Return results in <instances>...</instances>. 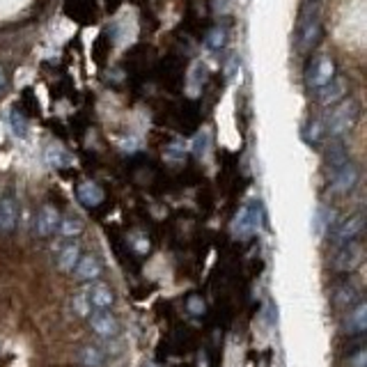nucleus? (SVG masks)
<instances>
[{"label":"nucleus","mask_w":367,"mask_h":367,"mask_svg":"<svg viewBox=\"0 0 367 367\" xmlns=\"http://www.w3.org/2000/svg\"><path fill=\"white\" fill-rule=\"evenodd\" d=\"M321 37V5L319 0H303L299 23H296V46L301 53H308Z\"/></svg>","instance_id":"1"},{"label":"nucleus","mask_w":367,"mask_h":367,"mask_svg":"<svg viewBox=\"0 0 367 367\" xmlns=\"http://www.w3.org/2000/svg\"><path fill=\"white\" fill-rule=\"evenodd\" d=\"M358 117H361V106H358V101L345 97L342 101H337L335 106H330L328 115L324 117L326 136L342 138L358 124Z\"/></svg>","instance_id":"2"},{"label":"nucleus","mask_w":367,"mask_h":367,"mask_svg":"<svg viewBox=\"0 0 367 367\" xmlns=\"http://www.w3.org/2000/svg\"><path fill=\"white\" fill-rule=\"evenodd\" d=\"M337 76V67H335V60L330 56H314L308 67L303 72V83L308 87V92H317L321 85H326L330 78Z\"/></svg>","instance_id":"3"},{"label":"nucleus","mask_w":367,"mask_h":367,"mask_svg":"<svg viewBox=\"0 0 367 367\" xmlns=\"http://www.w3.org/2000/svg\"><path fill=\"white\" fill-rule=\"evenodd\" d=\"M358 177H361V172H358V165L349 159L345 165H340V168L330 170L328 172V184H330V191L337 195H347L352 193L358 184Z\"/></svg>","instance_id":"4"},{"label":"nucleus","mask_w":367,"mask_h":367,"mask_svg":"<svg viewBox=\"0 0 367 367\" xmlns=\"http://www.w3.org/2000/svg\"><path fill=\"white\" fill-rule=\"evenodd\" d=\"M259 223H262V209L257 202H250L234 218L232 232L237 234V237H250V234H255L259 230Z\"/></svg>","instance_id":"5"},{"label":"nucleus","mask_w":367,"mask_h":367,"mask_svg":"<svg viewBox=\"0 0 367 367\" xmlns=\"http://www.w3.org/2000/svg\"><path fill=\"white\" fill-rule=\"evenodd\" d=\"M347 92H349V83H347V78L342 76H333L326 85H321L317 92H312L314 94V101L319 103V106H324V108H330V106H335L337 101H342L347 97Z\"/></svg>","instance_id":"6"},{"label":"nucleus","mask_w":367,"mask_h":367,"mask_svg":"<svg viewBox=\"0 0 367 367\" xmlns=\"http://www.w3.org/2000/svg\"><path fill=\"white\" fill-rule=\"evenodd\" d=\"M87 319H90V328L97 337H101V340L117 337L120 321L115 319V314H110L108 310H94V312L87 314Z\"/></svg>","instance_id":"7"},{"label":"nucleus","mask_w":367,"mask_h":367,"mask_svg":"<svg viewBox=\"0 0 367 367\" xmlns=\"http://www.w3.org/2000/svg\"><path fill=\"white\" fill-rule=\"evenodd\" d=\"M363 262V246L358 241H347V243H340V248L333 257V266L337 271H354L358 264Z\"/></svg>","instance_id":"8"},{"label":"nucleus","mask_w":367,"mask_h":367,"mask_svg":"<svg viewBox=\"0 0 367 367\" xmlns=\"http://www.w3.org/2000/svg\"><path fill=\"white\" fill-rule=\"evenodd\" d=\"M58 223H60L58 209L53 205H44L37 212V218H34V234L37 237H51V234H56Z\"/></svg>","instance_id":"9"},{"label":"nucleus","mask_w":367,"mask_h":367,"mask_svg":"<svg viewBox=\"0 0 367 367\" xmlns=\"http://www.w3.org/2000/svg\"><path fill=\"white\" fill-rule=\"evenodd\" d=\"M85 296L87 301H90L92 310H108L112 303H115V294H112V290L108 285L103 283H90L85 287Z\"/></svg>","instance_id":"10"},{"label":"nucleus","mask_w":367,"mask_h":367,"mask_svg":"<svg viewBox=\"0 0 367 367\" xmlns=\"http://www.w3.org/2000/svg\"><path fill=\"white\" fill-rule=\"evenodd\" d=\"M363 227H365V218H363L361 214H356V216H349V218H345V221H342V223H340V225L335 227V234H333V239H335V243L356 241L358 237H361Z\"/></svg>","instance_id":"11"},{"label":"nucleus","mask_w":367,"mask_h":367,"mask_svg":"<svg viewBox=\"0 0 367 367\" xmlns=\"http://www.w3.org/2000/svg\"><path fill=\"white\" fill-rule=\"evenodd\" d=\"M72 273H74L76 281L92 283L101 276V262L94 255H81L76 262V266L72 269Z\"/></svg>","instance_id":"12"},{"label":"nucleus","mask_w":367,"mask_h":367,"mask_svg":"<svg viewBox=\"0 0 367 367\" xmlns=\"http://www.w3.org/2000/svg\"><path fill=\"white\" fill-rule=\"evenodd\" d=\"M65 10L78 23H94V19H97L92 0H65Z\"/></svg>","instance_id":"13"},{"label":"nucleus","mask_w":367,"mask_h":367,"mask_svg":"<svg viewBox=\"0 0 367 367\" xmlns=\"http://www.w3.org/2000/svg\"><path fill=\"white\" fill-rule=\"evenodd\" d=\"M76 195H78V200H81V205L87 207V209L99 207L103 202V198H106V193H103V188L99 186L97 181H83V184H78Z\"/></svg>","instance_id":"14"},{"label":"nucleus","mask_w":367,"mask_h":367,"mask_svg":"<svg viewBox=\"0 0 367 367\" xmlns=\"http://www.w3.org/2000/svg\"><path fill=\"white\" fill-rule=\"evenodd\" d=\"M347 330L354 335H361L367 330V303L365 301H358L349 308L347 314Z\"/></svg>","instance_id":"15"},{"label":"nucleus","mask_w":367,"mask_h":367,"mask_svg":"<svg viewBox=\"0 0 367 367\" xmlns=\"http://www.w3.org/2000/svg\"><path fill=\"white\" fill-rule=\"evenodd\" d=\"M347 161H349V152H347L345 143H340V138H333V141H330V147H328L326 154H324V168H326V172L340 168V165H345Z\"/></svg>","instance_id":"16"},{"label":"nucleus","mask_w":367,"mask_h":367,"mask_svg":"<svg viewBox=\"0 0 367 367\" xmlns=\"http://www.w3.org/2000/svg\"><path fill=\"white\" fill-rule=\"evenodd\" d=\"M76 361L83 367H103L106 365V354H103V349L97 345H85L78 349Z\"/></svg>","instance_id":"17"},{"label":"nucleus","mask_w":367,"mask_h":367,"mask_svg":"<svg viewBox=\"0 0 367 367\" xmlns=\"http://www.w3.org/2000/svg\"><path fill=\"white\" fill-rule=\"evenodd\" d=\"M78 257H81V246H78V241H67L65 246H60L58 257H56L60 271H72L76 266Z\"/></svg>","instance_id":"18"},{"label":"nucleus","mask_w":367,"mask_h":367,"mask_svg":"<svg viewBox=\"0 0 367 367\" xmlns=\"http://www.w3.org/2000/svg\"><path fill=\"white\" fill-rule=\"evenodd\" d=\"M19 221V209L10 198L0 200V232H12Z\"/></svg>","instance_id":"19"},{"label":"nucleus","mask_w":367,"mask_h":367,"mask_svg":"<svg viewBox=\"0 0 367 367\" xmlns=\"http://www.w3.org/2000/svg\"><path fill=\"white\" fill-rule=\"evenodd\" d=\"M330 221H333V212L328 207L319 205L312 214V234L314 237H324V232L330 227Z\"/></svg>","instance_id":"20"},{"label":"nucleus","mask_w":367,"mask_h":367,"mask_svg":"<svg viewBox=\"0 0 367 367\" xmlns=\"http://www.w3.org/2000/svg\"><path fill=\"white\" fill-rule=\"evenodd\" d=\"M333 301L340 305V308H352L354 303H358L361 299H358V290L354 285L349 283H342L335 287V294H333Z\"/></svg>","instance_id":"21"},{"label":"nucleus","mask_w":367,"mask_h":367,"mask_svg":"<svg viewBox=\"0 0 367 367\" xmlns=\"http://www.w3.org/2000/svg\"><path fill=\"white\" fill-rule=\"evenodd\" d=\"M46 161H49V165H53V168H65V165L72 163V154H69L60 143H51L46 147Z\"/></svg>","instance_id":"22"},{"label":"nucleus","mask_w":367,"mask_h":367,"mask_svg":"<svg viewBox=\"0 0 367 367\" xmlns=\"http://www.w3.org/2000/svg\"><path fill=\"white\" fill-rule=\"evenodd\" d=\"M56 232L63 234L65 239H76L78 234L83 232V221L78 216H65V218H60Z\"/></svg>","instance_id":"23"},{"label":"nucleus","mask_w":367,"mask_h":367,"mask_svg":"<svg viewBox=\"0 0 367 367\" xmlns=\"http://www.w3.org/2000/svg\"><path fill=\"white\" fill-rule=\"evenodd\" d=\"M303 138H305V143H310V145H319L321 141H324L326 138L324 120H310L308 127H305V131H303Z\"/></svg>","instance_id":"24"},{"label":"nucleus","mask_w":367,"mask_h":367,"mask_svg":"<svg viewBox=\"0 0 367 367\" xmlns=\"http://www.w3.org/2000/svg\"><path fill=\"white\" fill-rule=\"evenodd\" d=\"M72 308H74V312L78 314V317H87V314L92 312V305H90V301H87L85 290H81V292H76V294H74V299H72Z\"/></svg>","instance_id":"25"},{"label":"nucleus","mask_w":367,"mask_h":367,"mask_svg":"<svg viewBox=\"0 0 367 367\" xmlns=\"http://www.w3.org/2000/svg\"><path fill=\"white\" fill-rule=\"evenodd\" d=\"M205 44H207V49H209V51H218V49H223V44H225V30H223V28H214V30H209V34L205 37Z\"/></svg>","instance_id":"26"},{"label":"nucleus","mask_w":367,"mask_h":367,"mask_svg":"<svg viewBox=\"0 0 367 367\" xmlns=\"http://www.w3.org/2000/svg\"><path fill=\"white\" fill-rule=\"evenodd\" d=\"M10 129L14 136H25V131H28V124H25V117L21 110H12L10 112Z\"/></svg>","instance_id":"27"},{"label":"nucleus","mask_w":367,"mask_h":367,"mask_svg":"<svg viewBox=\"0 0 367 367\" xmlns=\"http://www.w3.org/2000/svg\"><path fill=\"white\" fill-rule=\"evenodd\" d=\"M186 308L191 314H195V317H200V314L205 312V301L200 299V296H191V299L186 301Z\"/></svg>","instance_id":"28"},{"label":"nucleus","mask_w":367,"mask_h":367,"mask_svg":"<svg viewBox=\"0 0 367 367\" xmlns=\"http://www.w3.org/2000/svg\"><path fill=\"white\" fill-rule=\"evenodd\" d=\"M352 365L354 367H367V354H365V349H358V354L352 358Z\"/></svg>","instance_id":"29"},{"label":"nucleus","mask_w":367,"mask_h":367,"mask_svg":"<svg viewBox=\"0 0 367 367\" xmlns=\"http://www.w3.org/2000/svg\"><path fill=\"white\" fill-rule=\"evenodd\" d=\"M5 87H7V74H5L3 65H0V94L5 92Z\"/></svg>","instance_id":"30"}]
</instances>
